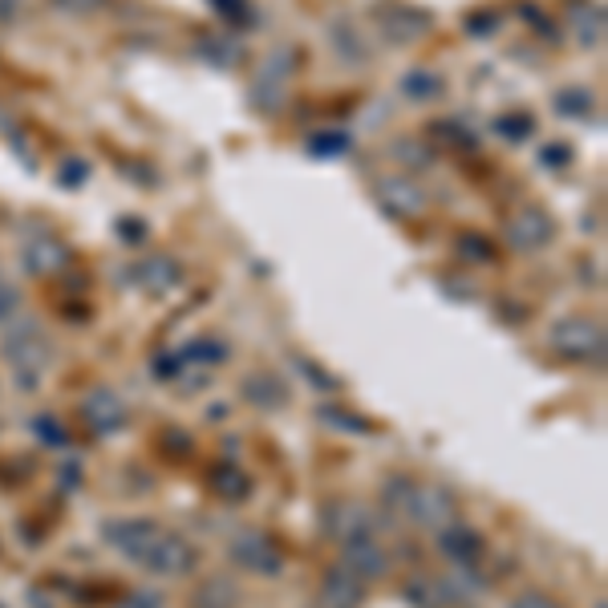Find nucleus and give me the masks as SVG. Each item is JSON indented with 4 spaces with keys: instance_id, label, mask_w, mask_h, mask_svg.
I'll return each mask as SVG.
<instances>
[{
    "instance_id": "nucleus-1",
    "label": "nucleus",
    "mask_w": 608,
    "mask_h": 608,
    "mask_svg": "<svg viewBox=\"0 0 608 608\" xmlns=\"http://www.w3.org/2000/svg\"><path fill=\"white\" fill-rule=\"evenodd\" d=\"M511 236H515V243H544L548 240V219L539 212H524L520 224L511 227Z\"/></svg>"
},
{
    "instance_id": "nucleus-2",
    "label": "nucleus",
    "mask_w": 608,
    "mask_h": 608,
    "mask_svg": "<svg viewBox=\"0 0 608 608\" xmlns=\"http://www.w3.org/2000/svg\"><path fill=\"white\" fill-rule=\"evenodd\" d=\"M53 260H61V248H53V243H33V252H28V264H33V269H45V264H53Z\"/></svg>"
}]
</instances>
